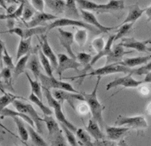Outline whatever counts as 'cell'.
<instances>
[{
  "label": "cell",
  "instance_id": "34",
  "mask_svg": "<svg viewBox=\"0 0 151 146\" xmlns=\"http://www.w3.org/2000/svg\"><path fill=\"white\" fill-rule=\"evenodd\" d=\"M27 129L28 130L29 135L31 138V140L36 146H48L46 141L40 136L38 132H36L33 127L28 125Z\"/></svg>",
  "mask_w": 151,
  "mask_h": 146
},
{
  "label": "cell",
  "instance_id": "44",
  "mask_svg": "<svg viewBox=\"0 0 151 146\" xmlns=\"http://www.w3.org/2000/svg\"><path fill=\"white\" fill-rule=\"evenodd\" d=\"M61 127H62V129L64 133H65V137L67 138L68 142H69V144H70V145L78 146L76 137H75L74 132H72V131L70 130L68 128H67L65 126H64L62 124H61Z\"/></svg>",
  "mask_w": 151,
  "mask_h": 146
},
{
  "label": "cell",
  "instance_id": "45",
  "mask_svg": "<svg viewBox=\"0 0 151 146\" xmlns=\"http://www.w3.org/2000/svg\"><path fill=\"white\" fill-rule=\"evenodd\" d=\"M92 59V56L90 54L86 53H80L77 55L76 60L80 63L81 65H83L84 67L89 65Z\"/></svg>",
  "mask_w": 151,
  "mask_h": 146
},
{
  "label": "cell",
  "instance_id": "3",
  "mask_svg": "<svg viewBox=\"0 0 151 146\" xmlns=\"http://www.w3.org/2000/svg\"><path fill=\"white\" fill-rule=\"evenodd\" d=\"M12 104L17 111L28 116L35 123L38 133H42V118L40 117L32 104L24 103L18 99L15 101Z\"/></svg>",
  "mask_w": 151,
  "mask_h": 146
},
{
  "label": "cell",
  "instance_id": "18",
  "mask_svg": "<svg viewBox=\"0 0 151 146\" xmlns=\"http://www.w3.org/2000/svg\"><path fill=\"white\" fill-rule=\"evenodd\" d=\"M145 12V9H142L139 6L138 4L132 5L129 7V12L125 19L123 21L122 23H120L117 27H120L123 24L127 23H133L137 21L139 18H140L143 14Z\"/></svg>",
  "mask_w": 151,
  "mask_h": 146
},
{
  "label": "cell",
  "instance_id": "31",
  "mask_svg": "<svg viewBox=\"0 0 151 146\" xmlns=\"http://www.w3.org/2000/svg\"><path fill=\"white\" fill-rule=\"evenodd\" d=\"M12 119L17 126L19 134V137H21L22 140L24 142L28 141L29 137V132L28 129H26L24 124L23 120L17 117H12Z\"/></svg>",
  "mask_w": 151,
  "mask_h": 146
},
{
  "label": "cell",
  "instance_id": "32",
  "mask_svg": "<svg viewBox=\"0 0 151 146\" xmlns=\"http://www.w3.org/2000/svg\"><path fill=\"white\" fill-rule=\"evenodd\" d=\"M28 98L30 101H32L33 103L35 104L36 105L40 108V110L42 111V113L44 114V115H51L52 114V112L50 108L45 105L42 102V100L39 99V97L34 94V93H30Z\"/></svg>",
  "mask_w": 151,
  "mask_h": 146
},
{
  "label": "cell",
  "instance_id": "21",
  "mask_svg": "<svg viewBox=\"0 0 151 146\" xmlns=\"http://www.w3.org/2000/svg\"><path fill=\"white\" fill-rule=\"evenodd\" d=\"M76 3L77 1H74V0L66 1L65 9V12H64L65 18L80 21V18L81 17V15L79 13Z\"/></svg>",
  "mask_w": 151,
  "mask_h": 146
},
{
  "label": "cell",
  "instance_id": "48",
  "mask_svg": "<svg viewBox=\"0 0 151 146\" xmlns=\"http://www.w3.org/2000/svg\"><path fill=\"white\" fill-rule=\"evenodd\" d=\"M29 2L34 9L37 10L38 12H44V7L46 5L45 1H43V0H32V1H29Z\"/></svg>",
  "mask_w": 151,
  "mask_h": 146
},
{
  "label": "cell",
  "instance_id": "22",
  "mask_svg": "<svg viewBox=\"0 0 151 146\" xmlns=\"http://www.w3.org/2000/svg\"><path fill=\"white\" fill-rule=\"evenodd\" d=\"M17 117L22 119L23 121L26 122L28 124V125L31 126L32 127L34 128L35 127V123L32 121V120L30 119L28 116L26 115L21 113V112L18 111H14L13 110L9 109L8 108H4L1 110V119H3L5 117Z\"/></svg>",
  "mask_w": 151,
  "mask_h": 146
},
{
  "label": "cell",
  "instance_id": "11",
  "mask_svg": "<svg viewBox=\"0 0 151 146\" xmlns=\"http://www.w3.org/2000/svg\"><path fill=\"white\" fill-rule=\"evenodd\" d=\"M58 29L60 44L65 49L68 55L70 58L76 60L77 56L74 53L73 49H72V44H73L74 40V35L72 32L63 30L60 28Z\"/></svg>",
  "mask_w": 151,
  "mask_h": 146
},
{
  "label": "cell",
  "instance_id": "54",
  "mask_svg": "<svg viewBox=\"0 0 151 146\" xmlns=\"http://www.w3.org/2000/svg\"><path fill=\"white\" fill-rule=\"evenodd\" d=\"M149 91L148 90V88L146 87H142L141 89V93L143 95H147L148 94Z\"/></svg>",
  "mask_w": 151,
  "mask_h": 146
},
{
  "label": "cell",
  "instance_id": "50",
  "mask_svg": "<svg viewBox=\"0 0 151 146\" xmlns=\"http://www.w3.org/2000/svg\"><path fill=\"white\" fill-rule=\"evenodd\" d=\"M77 111L81 115H85L86 114H88L89 112L90 111V108L87 103H81L80 104H79L77 107Z\"/></svg>",
  "mask_w": 151,
  "mask_h": 146
},
{
  "label": "cell",
  "instance_id": "9",
  "mask_svg": "<svg viewBox=\"0 0 151 146\" xmlns=\"http://www.w3.org/2000/svg\"><path fill=\"white\" fill-rule=\"evenodd\" d=\"M52 94L56 100L61 103L62 105H63L64 101H67L74 109H75L73 104L74 101L79 100L81 101H85V98L82 95L81 92L80 93H76L65 91H62V90L54 89L52 92Z\"/></svg>",
  "mask_w": 151,
  "mask_h": 146
},
{
  "label": "cell",
  "instance_id": "35",
  "mask_svg": "<svg viewBox=\"0 0 151 146\" xmlns=\"http://www.w3.org/2000/svg\"><path fill=\"white\" fill-rule=\"evenodd\" d=\"M25 74L28 80L30 87H31L32 93H34V94L37 96L41 100H42V87L41 86L42 85L39 83V81L33 80L32 79V78L29 76L28 73H25Z\"/></svg>",
  "mask_w": 151,
  "mask_h": 146
},
{
  "label": "cell",
  "instance_id": "58",
  "mask_svg": "<svg viewBox=\"0 0 151 146\" xmlns=\"http://www.w3.org/2000/svg\"><path fill=\"white\" fill-rule=\"evenodd\" d=\"M148 51H149V52H150V53H151V47H149Z\"/></svg>",
  "mask_w": 151,
  "mask_h": 146
},
{
  "label": "cell",
  "instance_id": "23",
  "mask_svg": "<svg viewBox=\"0 0 151 146\" xmlns=\"http://www.w3.org/2000/svg\"><path fill=\"white\" fill-rule=\"evenodd\" d=\"M151 59V55L145 56V57H137L133 58H127L123 60V61L119 63V64L124 65L129 68H132L135 66L140 65L147 63Z\"/></svg>",
  "mask_w": 151,
  "mask_h": 146
},
{
  "label": "cell",
  "instance_id": "39",
  "mask_svg": "<svg viewBox=\"0 0 151 146\" xmlns=\"http://www.w3.org/2000/svg\"><path fill=\"white\" fill-rule=\"evenodd\" d=\"M124 9V1L119 0V1H109L107 3L104 4V9L103 12H112V11L122 10Z\"/></svg>",
  "mask_w": 151,
  "mask_h": 146
},
{
  "label": "cell",
  "instance_id": "41",
  "mask_svg": "<svg viewBox=\"0 0 151 146\" xmlns=\"http://www.w3.org/2000/svg\"><path fill=\"white\" fill-rule=\"evenodd\" d=\"M86 30L87 29L83 28L78 29L74 35V40L80 47L83 46L87 40L88 35Z\"/></svg>",
  "mask_w": 151,
  "mask_h": 146
},
{
  "label": "cell",
  "instance_id": "2",
  "mask_svg": "<svg viewBox=\"0 0 151 146\" xmlns=\"http://www.w3.org/2000/svg\"><path fill=\"white\" fill-rule=\"evenodd\" d=\"M134 73V69L129 68V67L122 65L119 63H115V64L106 65L105 66L101 67V68L93 70L90 73H86L85 74H81L80 76H75L71 78H65V79L74 80L78 79V81L80 84L82 83L83 80L85 79L86 76H101L108 75V74H115V73H124V74H133Z\"/></svg>",
  "mask_w": 151,
  "mask_h": 146
},
{
  "label": "cell",
  "instance_id": "13",
  "mask_svg": "<svg viewBox=\"0 0 151 146\" xmlns=\"http://www.w3.org/2000/svg\"><path fill=\"white\" fill-rule=\"evenodd\" d=\"M80 13L81 15V18L85 21L86 23L92 26L93 27H96L97 29H99L101 32L103 33H108L109 31L112 30L114 27H106L100 23L99 21L97 20L96 16L93 13L86 11L83 10H80Z\"/></svg>",
  "mask_w": 151,
  "mask_h": 146
},
{
  "label": "cell",
  "instance_id": "1",
  "mask_svg": "<svg viewBox=\"0 0 151 146\" xmlns=\"http://www.w3.org/2000/svg\"><path fill=\"white\" fill-rule=\"evenodd\" d=\"M101 76H97V81L92 92L90 93L85 92H81L82 95L85 98V101L88 105L90 112L92 115L93 120L96 121L101 129L104 127V119H103V111L104 106L102 104L97 98V89L99 87Z\"/></svg>",
  "mask_w": 151,
  "mask_h": 146
},
{
  "label": "cell",
  "instance_id": "33",
  "mask_svg": "<svg viewBox=\"0 0 151 146\" xmlns=\"http://www.w3.org/2000/svg\"><path fill=\"white\" fill-rule=\"evenodd\" d=\"M76 136L81 143L84 146H94L90 134L82 128H79L76 131Z\"/></svg>",
  "mask_w": 151,
  "mask_h": 146
},
{
  "label": "cell",
  "instance_id": "5",
  "mask_svg": "<svg viewBox=\"0 0 151 146\" xmlns=\"http://www.w3.org/2000/svg\"><path fill=\"white\" fill-rule=\"evenodd\" d=\"M116 126H124L132 129H145L148 128L147 123L144 116L138 115L134 117H126L120 115L115 122Z\"/></svg>",
  "mask_w": 151,
  "mask_h": 146
},
{
  "label": "cell",
  "instance_id": "6",
  "mask_svg": "<svg viewBox=\"0 0 151 146\" xmlns=\"http://www.w3.org/2000/svg\"><path fill=\"white\" fill-rule=\"evenodd\" d=\"M58 67L56 70L60 80L62 79V74L67 70L74 69L76 71H80L79 69L81 65L76 60L70 58L69 56L59 53L58 55Z\"/></svg>",
  "mask_w": 151,
  "mask_h": 146
},
{
  "label": "cell",
  "instance_id": "20",
  "mask_svg": "<svg viewBox=\"0 0 151 146\" xmlns=\"http://www.w3.org/2000/svg\"><path fill=\"white\" fill-rule=\"evenodd\" d=\"M86 130L90 136L97 142L103 141L105 138L104 134L102 132V129L98 123L93 119H90Z\"/></svg>",
  "mask_w": 151,
  "mask_h": 146
},
{
  "label": "cell",
  "instance_id": "53",
  "mask_svg": "<svg viewBox=\"0 0 151 146\" xmlns=\"http://www.w3.org/2000/svg\"><path fill=\"white\" fill-rule=\"evenodd\" d=\"M143 81H144V83H151V73L146 74Z\"/></svg>",
  "mask_w": 151,
  "mask_h": 146
},
{
  "label": "cell",
  "instance_id": "25",
  "mask_svg": "<svg viewBox=\"0 0 151 146\" xmlns=\"http://www.w3.org/2000/svg\"><path fill=\"white\" fill-rule=\"evenodd\" d=\"M32 50V38L27 39H21L19 44L18 48L16 54V60L17 62L24 57L26 55L30 53Z\"/></svg>",
  "mask_w": 151,
  "mask_h": 146
},
{
  "label": "cell",
  "instance_id": "4",
  "mask_svg": "<svg viewBox=\"0 0 151 146\" xmlns=\"http://www.w3.org/2000/svg\"><path fill=\"white\" fill-rule=\"evenodd\" d=\"M39 80L42 87L49 90L52 88L53 90H62L76 93H81L76 91L70 83L61 80H57L55 77H50L41 73L39 76Z\"/></svg>",
  "mask_w": 151,
  "mask_h": 146
},
{
  "label": "cell",
  "instance_id": "59",
  "mask_svg": "<svg viewBox=\"0 0 151 146\" xmlns=\"http://www.w3.org/2000/svg\"><path fill=\"white\" fill-rule=\"evenodd\" d=\"M17 146H19V145H17Z\"/></svg>",
  "mask_w": 151,
  "mask_h": 146
},
{
  "label": "cell",
  "instance_id": "57",
  "mask_svg": "<svg viewBox=\"0 0 151 146\" xmlns=\"http://www.w3.org/2000/svg\"><path fill=\"white\" fill-rule=\"evenodd\" d=\"M103 144L105 145V146H117L114 143H111V142H103Z\"/></svg>",
  "mask_w": 151,
  "mask_h": 146
},
{
  "label": "cell",
  "instance_id": "47",
  "mask_svg": "<svg viewBox=\"0 0 151 146\" xmlns=\"http://www.w3.org/2000/svg\"><path fill=\"white\" fill-rule=\"evenodd\" d=\"M149 73H151V61L144 66L139 67L138 69H134V74L136 75H143V74H147Z\"/></svg>",
  "mask_w": 151,
  "mask_h": 146
},
{
  "label": "cell",
  "instance_id": "38",
  "mask_svg": "<svg viewBox=\"0 0 151 146\" xmlns=\"http://www.w3.org/2000/svg\"><path fill=\"white\" fill-rule=\"evenodd\" d=\"M39 60L40 63L42 64L43 68L46 72L47 76L50 77H54L53 74H52V65L49 60L46 56H45L42 51L41 50H39Z\"/></svg>",
  "mask_w": 151,
  "mask_h": 146
},
{
  "label": "cell",
  "instance_id": "10",
  "mask_svg": "<svg viewBox=\"0 0 151 146\" xmlns=\"http://www.w3.org/2000/svg\"><path fill=\"white\" fill-rule=\"evenodd\" d=\"M9 33L12 34H16L18 35L21 39H27L29 38H32V37L35 35H43L44 33L48 32L47 27H40L32 28H27V29H22L20 28H14L10 29L8 31Z\"/></svg>",
  "mask_w": 151,
  "mask_h": 146
},
{
  "label": "cell",
  "instance_id": "16",
  "mask_svg": "<svg viewBox=\"0 0 151 146\" xmlns=\"http://www.w3.org/2000/svg\"><path fill=\"white\" fill-rule=\"evenodd\" d=\"M58 19V16L54 14L46 12H37L31 21L26 22V26L28 28H35L40 27L39 25L43 24L45 22L51 20H56Z\"/></svg>",
  "mask_w": 151,
  "mask_h": 146
},
{
  "label": "cell",
  "instance_id": "42",
  "mask_svg": "<svg viewBox=\"0 0 151 146\" xmlns=\"http://www.w3.org/2000/svg\"><path fill=\"white\" fill-rule=\"evenodd\" d=\"M24 1H21L19 6L17 7V9L16 10V12L13 13L11 15H5L1 14V19H17L19 18L22 16V13H23L24 10Z\"/></svg>",
  "mask_w": 151,
  "mask_h": 146
},
{
  "label": "cell",
  "instance_id": "27",
  "mask_svg": "<svg viewBox=\"0 0 151 146\" xmlns=\"http://www.w3.org/2000/svg\"><path fill=\"white\" fill-rule=\"evenodd\" d=\"M45 4L49 9H50L55 14H62L65 9L66 1L62 0H47Z\"/></svg>",
  "mask_w": 151,
  "mask_h": 146
},
{
  "label": "cell",
  "instance_id": "51",
  "mask_svg": "<svg viewBox=\"0 0 151 146\" xmlns=\"http://www.w3.org/2000/svg\"><path fill=\"white\" fill-rule=\"evenodd\" d=\"M17 9V8L16 7V6L15 5H12L11 6H10L9 7H8L6 9V15H11L13 13H14L16 12V10Z\"/></svg>",
  "mask_w": 151,
  "mask_h": 146
},
{
  "label": "cell",
  "instance_id": "36",
  "mask_svg": "<svg viewBox=\"0 0 151 146\" xmlns=\"http://www.w3.org/2000/svg\"><path fill=\"white\" fill-rule=\"evenodd\" d=\"M4 92V95L2 96L1 99H0V104H1V110L6 108L7 106H9L10 104L13 103L15 101L19 99H24L22 97L17 96L14 95L12 93Z\"/></svg>",
  "mask_w": 151,
  "mask_h": 146
},
{
  "label": "cell",
  "instance_id": "14",
  "mask_svg": "<svg viewBox=\"0 0 151 146\" xmlns=\"http://www.w3.org/2000/svg\"><path fill=\"white\" fill-rule=\"evenodd\" d=\"M133 53V51H126L121 45L116 44L113 47L112 51L108 57H106V65L119 63L123 61L124 55Z\"/></svg>",
  "mask_w": 151,
  "mask_h": 146
},
{
  "label": "cell",
  "instance_id": "24",
  "mask_svg": "<svg viewBox=\"0 0 151 146\" xmlns=\"http://www.w3.org/2000/svg\"><path fill=\"white\" fill-rule=\"evenodd\" d=\"M40 62L39 58H38L37 55L33 54L29 57L26 65V68L32 71L35 80L37 81L39 80V76L41 74Z\"/></svg>",
  "mask_w": 151,
  "mask_h": 146
},
{
  "label": "cell",
  "instance_id": "7",
  "mask_svg": "<svg viewBox=\"0 0 151 146\" xmlns=\"http://www.w3.org/2000/svg\"><path fill=\"white\" fill-rule=\"evenodd\" d=\"M47 31L50 32L52 29H54L56 28H60V27H80L83 29H86L87 30H90L91 32H96V29L94 28L92 26L90 25L85 22L79 21V20H74V19H70L67 18H61L55 20L52 23L50 24L47 26Z\"/></svg>",
  "mask_w": 151,
  "mask_h": 146
},
{
  "label": "cell",
  "instance_id": "55",
  "mask_svg": "<svg viewBox=\"0 0 151 146\" xmlns=\"http://www.w3.org/2000/svg\"><path fill=\"white\" fill-rule=\"evenodd\" d=\"M119 146H129V145H128V144H127V142L124 139H121L119 141Z\"/></svg>",
  "mask_w": 151,
  "mask_h": 146
},
{
  "label": "cell",
  "instance_id": "52",
  "mask_svg": "<svg viewBox=\"0 0 151 146\" xmlns=\"http://www.w3.org/2000/svg\"><path fill=\"white\" fill-rule=\"evenodd\" d=\"M145 15L147 17V22L151 21V5L145 9Z\"/></svg>",
  "mask_w": 151,
  "mask_h": 146
},
{
  "label": "cell",
  "instance_id": "30",
  "mask_svg": "<svg viewBox=\"0 0 151 146\" xmlns=\"http://www.w3.org/2000/svg\"><path fill=\"white\" fill-rule=\"evenodd\" d=\"M30 57V53L26 55L24 57H22L17 62V64L15 67V69L13 70V79L14 80H16L18 76L20 74L24 73L25 69L26 68V65H27V63L28 62V60Z\"/></svg>",
  "mask_w": 151,
  "mask_h": 146
},
{
  "label": "cell",
  "instance_id": "37",
  "mask_svg": "<svg viewBox=\"0 0 151 146\" xmlns=\"http://www.w3.org/2000/svg\"><path fill=\"white\" fill-rule=\"evenodd\" d=\"M1 50L2 51V54H3V57H2L3 61L4 62L6 67L10 69L11 70H14L16 65L14 64L12 58L10 57L9 52L7 51L6 48L5 46V44L3 41H1Z\"/></svg>",
  "mask_w": 151,
  "mask_h": 146
},
{
  "label": "cell",
  "instance_id": "46",
  "mask_svg": "<svg viewBox=\"0 0 151 146\" xmlns=\"http://www.w3.org/2000/svg\"><path fill=\"white\" fill-rule=\"evenodd\" d=\"M92 46L94 50L97 52V53H100L101 51L104 50L106 46L104 39L103 37H99V38L94 39L92 42Z\"/></svg>",
  "mask_w": 151,
  "mask_h": 146
},
{
  "label": "cell",
  "instance_id": "19",
  "mask_svg": "<svg viewBox=\"0 0 151 146\" xmlns=\"http://www.w3.org/2000/svg\"><path fill=\"white\" fill-rule=\"evenodd\" d=\"M129 129V128L124 126H106L107 137L108 140L111 141L120 140Z\"/></svg>",
  "mask_w": 151,
  "mask_h": 146
},
{
  "label": "cell",
  "instance_id": "40",
  "mask_svg": "<svg viewBox=\"0 0 151 146\" xmlns=\"http://www.w3.org/2000/svg\"><path fill=\"white\" fill-rule=\"evenodd\" d=\"M35 9L30 3L29 1H24V6L23 13H22V19L24 21H28L32 20V19L35 16Z\"/></svg>",
  "mask_w": 151,
  "mask_h": 146
},
{
  "label": "cell",
  "instance_id": "29",
  "mask_svg": "<svg viewBox=\"0 0 151 146\" xmlns=\"http://www.w3.org/2000/svg\"><path fill=\"white\" fill-rule=\"evenodd\" d=\"M1 79L2 87H5L13 92H15V90L12 86V76L10 69L5 67V68L1 70Z\"/></svg>",
  "mask_w": 151,
  "mask_h": 146
},
{
  "label": "cell",
  "instance_id": "26",
  "mask_svg": "<svg viewBox=\"0 0 151 146\" xmlns=\"http://www.w3.org/2000/svg\"><path fill=\"white\" fill-rule=\"evenodd\" d=\"M42 122L46 123L50 136L54 137L58 133L62 132L58 122L55 121V119L51 115H44Z\"/></svg>",
  "mask_w": 151,
  "mask_h": 146
},
{
  "label": "cell",
  "instance_id": "12",
  "mask_svg": "<svg viewBox=\"0 0 151 146\" xmlns=\"http://www.w3.org/2000/svg\"><path fill=\"white\" fill-rule=\"evenodd\" d=\"M151 44V39L139 41L134 38H123L119 44L124 47H127L137 50L139 52H148L149 47L147 44Z\"/></svg>",
  "mask_w": 151,
  "mask_h": 146
},
{
  "label": "cell",
  "instance_id": "56",
  "mask_svg": "<svg viewBox=\"0 0 151 146\" xmlns=\"http://www.w3.org/2000/svg\"><path fill=\"white\" fill-rule=\"evenodd\" d=\"M146 111L147 112V114L151 115V102L148 104V105H147Z\"/></svg>",
  "mask_w": 151,
  "mask_h": 146
},
{
  "label": "cell",
  "instance_id": "15",
  "mask_svg": "<svg viewBox=\"0 0 151 146\" xmlns=\"http://www.w3.org/2000/svg\"><path fill=\"white\" fill-rule=\"evenodd\" d=\"M114 42H115V35H112L109 36L107 42L106 44V46L104 50L102 51H101L100 53H97L96 56H94V57L92 58L91 62H90V63H89V65L84 67V69L82 70H83L82 72L84 73L83 74H85L86 72H87L88 70L91 69L92 66L101 58H103L104 57H108V56L110 54V53L112 51V45Z\"/></svg>",
  "mask_w": 151,
  "mask_h": 146
},
{
  "label": "cell",
  "instance_id": "28",
  "mask_svg": "<svg viewBox=\"0 0 151 146\" xmlns=\"http://www.w3.org/2000/svg\"><path fill=\"white\" fill-rule=\"evenodd\" d=\"M78 5L80 6V10H83L86 11L93 10V11H99L103 12L104 9V4H97V3L92 1H86V0H79L76 1Z\"/></svg>",
  "mask_w": 151,
  "mask_h": 146
},
{
  "label": "cell",
  "instance_id": "43",
  "mask_svg": "<svg viewBox=\"0 0 151 146\" xmlns=\"http://www.w3.org/2000/svg\"><path fill=\"white\" fill-rule=\"evenodd\" d=\"M133 24H134L133 23H127L123 24L122 26H120V27H115L119 28V29L117 31V33L115 35V41L123 38L124 36L127 34V33L130 31L131 28L133 27Z\"/></svg>",
  "mask_w": 151,
  "mask_h": 146
},
{
  "label": "cell",
  "instance_id": "17",
  "mask_svg": "<svg viewBox=\"0 0 151 146\" xmlns=\"http://www.w3.org/2000/svg\"><path fill=\"white\" fill-rule=\"evenodd\" d=\"M41 39L42 40V44H41L42 45L41 46V51H42L43 54L50 60L52 67L55 69H56L58 67V58L52 51L50 44H49L47 36L42 35L41 36Z\"/></svg>",
  "mask_w": 151,
  "mask_h": 146
},
{
  "label": "cell",
  "instance_id": "8",
  "mask_svg": "<svg viewBox=\"0 0 151 146\" xmlns=\"http://www.w3.org/2000/svg\"><path fill=\"white\" fill-rule=\"evenodd\" d=\"M132 75L133 74H129L126 76L116 78L114 80L109 82L106 85V91H109L110 89L119 86H122L125 88H136L144 83V81L135 80Z\"/></svg>",
  "mask_w": 151,
  "mask_h": 146
},
{
  "label": "cell",
  "instance_id": "49",
  "mask_svg": "<svg viewBox=\"0 0 151 146\" xmlns=\"http://www.w3.org/2000/svg\"><path fill=\"white\" fill-rule=\"evenodd\" d=\"M53 146H67L65 139L63 137L62 132L54 136Z\"/></svg>",
  "mask_w": 151,
  "mask_h": 146
}]
</instances>
